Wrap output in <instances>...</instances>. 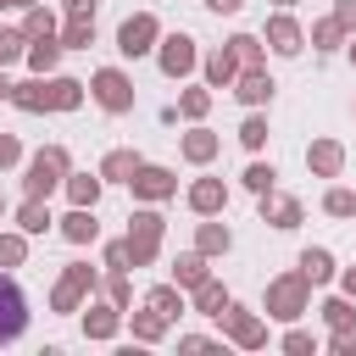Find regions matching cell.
Segmentation results:
<instances>
[{
    "mask_svg": "<svg viewBox=\"0 0 356 356\" xmlns=\"http://www.w3.org/2000/svg\"><path fill=\"white\" fill-rule=\"evenodd\" d=\"M67 172H72L67 145H44V150H33L28 167H22V200H50V195L61 189Z\"/></svg>",
    "mask_w": 356,
    "mask_h": 356,
    "instance_id": "6da1fadb",
    "label": "cell"
},
{
    "mask_svg": "<svg viewBox=\"0 0 356 356\" xmlns=\"http://www.w3.org/2000/svg\"><path fill=\"white\" fill-rule=\"evenodd\" d=\"M161 234H167V217H161L156 206H139V211L128 217V234H122L128 267H150V261L161 256Z\"/></svg>",
    "mask_w": 356,
    "mask_h": 356,
    "instance_id": "7a4b0ae2",
    "label": "cell"
},
{
    "mask_svg": "<svg viewBox=\"0 0 356 356\" xmlns=\"http://www.w3.org/2000/svg\"><path fill=\"white\" fill-rule=\"evenodd\" d=\"M261 312L278 317V323H300V317L312 312V284H306L300 273H278V278L267 284V295H261Z\"/></svg>",
    "mask_w": 356,
    "mask_h": 356,
    "instance_id": "3957f363",
    "label": "cell"
},
{
    "mask_svg": "<svg viewBox=\"0 0 356 356\" xmlns=\"http://www.w3.org/2000/svg\"><path fill=\"white\" fill-rule=\"evenodd\" d=\"M95 284H100V278H95L89 261H67L61 278H56V289H50V312H61V317H67V312H83V300L95 295Z\"/></svg>",
    "mask_w": 356,
    "mask_h": 356,
    "instance_id": "277c9868",
    "label": "cell"
},
{
    "mask_svg": "<svg viewBox=\"0 0 356 356\" xmlns=\"http://www.w3.org/2000/svg\"><path fill=\"white\" fill-rule=\"evenodd\" d=\"M89 95H95V106L111 111V117L134 111V78H128L122 67H100V72L89 78Z\"/></svg>",
    "mask_w": 356,
    "mask_h": 356,
    "instance_id": "5b68a950",
    "label": "cell"
},
{
    "mask_svg": "<svg viewBox=\"0 0 356 356\" xmlns=\"http://www.w3.org/2000/svg\"><path fill=\"white\" fill-rule=\"evenodd\" d=\"M217 323H222L228 345H239V350H261V345H267V323H261L250 306H239V300H228V306L217 312Z\"/></svg>",
    "mask_w": 356,
    "mask_h": 356,
    "instance_id": "8992f818",
    "label": "cell"
},
{
    "mask_svg": "<svg viewBox=\"0 0 356 356\" xmlns=\"http://www.w3.org/2000/svg\"><path fill=\"white\" fill-rule=\"evenodd\" d=\"M128 189H134V200L161 206V200H172V195H178V172H172V167H156V161H139V167H134V178H128Z\"/></svg>",
    "mask_w": 356,
    "mask_h": 356,
    "instance_id": "52a82bcc",
    "label": "cell"
},
{
    "mask_svg": "<svg viewBox=\"0 0 356 356\" xmlns=\"http://www.w3.org/2000/svg\"><path fill=\"white\" fill-rule=\"evenodd\" d=\"M156 67H161L167 78H189V72L200 67L195 39H189V33H161V39H156Z\"/></svg>",
    "mask_w": 356,
    "mask_h": 356,
    "instance_id": "ba28073f",
    "label": "cell"
},
{
    "mask_svg": "<svg viewBox=\"0 0 356 356\" xmlns=\"http://www.w3.org/2000/svg\"><path fill=\"white\" fill-rule=\"evenodd\" d=\"M22 328H28V295H22L17 278L0 267V345L22 339Z\"/></svg>",
    "mask_w": 356,
    "mask_h": 356,
    "instance_id": "9c48e42d",
    "label": "cell"
},
{
    "mask_svg": "<svg viewBox=\"0 0 356 356\" xmlns=\"http://www.w3.org/2000/svg\"><path fill=\"white\" fill-rule=\"evenodd\" d=\"M156 39H161V22L150 17V11H134L122 28H117V50L128 56V61H139V56H150L156 50Z\"/></svg>",
    "mask_w": 356,
    "mask_h": 356,
    "instance_id": "30bf717a",
    "label": "cell"
},
{
    "mask_svg": "<svg viewBox=\"0 0 356 356\" xmlns=\"http://www.w3.org/2000/svg\"><path fill=\"white\" fill-rule=\"evenodd\" d=\"M261 44H267L273 56H300V50H306V28H300L289 11H273L267 28H261Z\"/></svg>",
    "mask_w": 356,
    "mask_h": 356,
    "instance_id": "8fae6325",
    "label": "cell"
},
{
    "mask_svg": "<svg viewBox=\"0 0 356 356\" xmlns=\"http://www.w3.org/2000/svg\"><path fill=\"white\" fill-rule=\"evenodd\" d=\"M234 95H239V106H273V95H278V83H273V72L267 67H239V78L228 83Z\"/></svg>",
    "mask_w": 356,
    "mask_h": 356,
    "instance_id": "7c38bea8",
    "label": "cell"
},
{
    "mask_svg": "<svg viewBox=\"0 0 356 356\" xmlns=\"http://www.w3.org/2000/svg\"><path fill=\"white\" fill-rule=\"evenodd\" d=\"M306 172L312 178H339L345 172V145L339 139H312L306 145Z\"/></svg>",
    "mask_w": 356,
    "mask_h": 356,
    "instance_id": "4fadbf2b",
    "label": "cell"
},
{
    "mask_svg": "<svg viewBox=\"0 0 356 356\" xmlns=\"http://www.w3.org/2000/svg\"><path fill=\"white\" fill-rule=\"evenodd\" d=\"M256 200H261V222H267V228H278V234H284V228H300V217H306L295 195L267 189V195H256Z\"/></svg>",
    "mask_w": 356,
    "mask_h": 356,
    "instance_id": "5bb4252c",
    "label": "cell"
},
{
    "mask_svg": "<svg viewBox=\"0 0 356 356\" xmlns=\"http://www.w3.org/2000/svg\"><path fill=\"white\" fill-rule=\"evenodd\" d=\"M117 334H122V306H111V300H95V306L83 312V339L106 345V339H117Z\"/></svg>",
    "mask_w": 356,
    "mask_h": 356,
    "instance_id": "9a60e30c",
    "label": "cell"
},
{
    "mask_svg": "<svg viewBox=\"0 0 356 356\" xmlns=\"http://www.w3.org/2000/svg\"><path fill=\"white\" fill-rule=\"evenodd\" d=\"M184 200H189V211H195V217H217V211L228 206V184H222V178H195Z\"/></svg>",
    "mask_w": 356,
    "mask_h": 356,
    "instance_id": "2e32d148",
    "label": "cell"
},
{
    "mask_svg": "<svg viewBox=\"0 0 356 356\" xmlns=\"http://www.w3.org/2000/svg\"><path fill=\"white\" fill-rule=\"evenodd\" d=\"M83 89H89V83H78V78H67V72H50V78H44V106H50V111H78V106H83Z\"/></svg>",
    "mask_w": 356,
    "mask_h": 356,
    "instance_id": "e0dca14e",
    "label": "cell"
},
{
    "mask_svg": "<svg viewBox=\"0 0 356 356\" xmlns=\"http://www.w3.org/2000/svg\"><path fill=\"white\" fill-rule=\"evenodd\" d=\"M295 273H300V278L317 289V284H334V273H339V267H334V250L306 245V250H300V261H295Z\"/></svg>",
    "mask_w": 356,
    "mask_h": 356,
    "instance_id": "ac0fdd59",
    "label": "cell"
},
{
    "mask_svg": "<svg viewBox=\"0 0 356 356\" xmlns=\"http://www.w3.org/2000/svg\"><path fill=\"white\" fill-rule=\"evenodd\" d=\"M22 61H28V72H33V78H50V72H56V61H61V39H56V33H44V39H28Z\"/></svg>",
    "mask_w": 356,
    "mask_h": 356,
    "instance_id": "d6986e66",
    "label": "cell"
},
{
    "mask_svg": "<svg viewBox=\"0 0 356 356\" xmlns=\"http://www.w3.org/2000/svg\"><path fill=\"white\" fill-rule=\"evenodd\" d=\"M178 150H184V161H195V167H206V161H211V156L222 150V139H217V134H211L206 122H195V128H189V134L178 139Z\"/></svg>",
    "mask_w": 356,
    "mask_h": 356,
    "instance_id": "ffe728a7",
    "label": "cell"
},
{
    "mask_svg": "<svg viewBox=\"0 0 356 356\" xmlns=\"http://www.w3.org/2000/svg\"><path fill=\"white\" fill-rule=\"evenodd\" d=\"M61 239H67V245H95V239H100L95 206H72V211L61 217Z\"/></svg>",
    "mask_w": 356,
    "mask_h": 356,
    "instance_id": "44dd1931",
    "label": "cell"
},
{
    "mask_svg": "<svg viewBox=\"0 0 356 356\" xmlns=\"http://www.w3.org/2000/svg\"><path fill=\"white\" fill-rule=\"evenodd\" d=\"M228 300H234V295H228V284H222V278H211V273H206V278H200V284L189 289V306H195L200 317H217V312H222Z\"/></svg>",
    "mask_w": 356,
    "mask_h": 356,
    "instance_id": "7402d4cb",
    "label": "cell"
},
{
    "mask_svg": "<svg viewBox=\"0 0 356 356\" xmlns=\"http://www.w3.org/2000/svg\"><path fill=\"white\" fill-rule=\"evenodd\" d=\"M200 72H206V89H228V83L239 78V61H234V50L222 44V50L200 56Z\"/></svg>",
    "mask_w": 356,
    "mask_h": 356,
    "instance_id": "603a6c76",
    "label": "cell"
},
{
    "mask_svg": "<svg viewBox=\"0 0 356 356\" xmlns=\"http://www.w3.org/2000/svg\"><path fill=\"white\" fill-rule=\"evenodd\" d=\"M139 161H145V156H139V150H106V156H100V167H95V172H100V178H106V184H128V178H134V167H139Z\"/></svg>",
    "mask_w": 356,
    "mask_h": 356,
    "instance_id": "cb8c5ba5",
    "label": "cell"
},
{
    "mask_svg": "<svg viewBox=\"0 0 356 356\" xmlns=\"http://www.w3.org/2000/svg\"><path fill=\"white\" fill-rule=\"evenodd\" d=\"M61 189H67V200H72V206H95V200H100V189H106V178H100V172H67V178H61Z\"/></svg>",
    "mask_w": 356,
    "mask_h": 356,
    "instance_id": "d4e9b609",
    "label": "cell"
},
{
    "mask_svg": "<svg viewBox=\"0 0 356 356\" xmlns=\"http://www.w3.org/2000/svg\"><path fill=\"white\" fill-rule=\"evenodd\" d=\"M195 250L211 261V256H228L234 250V234H228V222H200L195 228Z\"/></svg>",
    "mask_w": 356,
    "mask_h": 356,
    "instance_id": "484cf974",
    "label": "cell"
},
{
    "mask_svg": "<svg viewBox=\"0 0 356 356\" xmlns=\"http://www.w3.org/2000/svg\"><path fill=\"white\" fill-rule=\"evenodd\" d=\"M145 306H156V312H161V317H167V323H178V317H184V312H189V295H184V289H178V284H156V289H150V295H145Z\"/></svg>",
    "mask_w": 356,
    "mask_h": 356,
    "instance_id": "4316f807",
    "label": "cell"
},
{
    "mask_svg": "<svg viewBox=\"0 0 356 356\" xmlns=\"http://www.w3.org/2000/svg\"><path fill=\"white\" fill-rule=\"evenodd\" d=\"M206 273H211V267H206V256H200V250H184V256H172V284H178L184 295H189V289H195Z\"/></svg>",
    "mask_w": 356,
    "mask_h": 356,
    "instance_id": "83f0119b",
    "label": "cell"
},
{
    "mask_svg": "<svg viewBox=\"0 0 356 356\" xmlns=\"http://www.w3.org/2000/svg\"><path fill=\"white\" fill-rule=\"evenodd\" d=\"M56 39H61V50H89L95 44V17H67L56 28Z\"/></svg>",
    "mask_w": 356,
    "mask_h": 356,
    "instance_id": "f1b7e54d",
    "label": "cell"
},
{
    "mask_svg": "<svg viewBox=\"0 0 356 356\" xmlns=\"http://www.w3.org/2000/svg\"><path fill=\"white\" fill-rule=\"evenodd\" d=\"M11 106L28 111V117L50 111V106H44V78H22V83H11Z\"/></svg>",
    "mask_w": 356,
    "mask_h": 356,
    "instance_id": "f546056e",
    "label": "cell"
},
{
    "mask_svg": "<svg viewBox=\"0 0 356 356\" xmlns=\"http://www.w3.org/2000/svg\"><path fill=\"white\" fill-rule=\"evenodd\" d=\"M50 222H56V217H50V200H22V206H17V228H22L28 239H33V234H50Z\"/></svg>",
    "mask_w": 356,
    "mask_h": 356,
    "instance_id": "4dcf8cb0",
    "label": "cell"
},
{
    "mask_svg": "<svg viewBox=\"0 0 356 356\" xmlns=\"http://www.w3.org/2000/svg\"><path fill=\"white\" fill-rule=\"evenodd\" d=\"M128 328H134L139 345H156V339L167 334V317H161L156 306H145V312H128Z\"/></svg>",
    "mask_w": 356,
    "mask_h": 356,
    "instance_id": "1f68e13d",
    "label": "cell"
},
{
    "mask_svg": "<svg viewBox=\"0 0 356 356\" xmlns=\"http://www.w3.org/2000/svg\"><path fill=\"white\" fill-rule=\"evenodd\" d=\"M345 39H350V33H345V28L334 22V17H323V22H312V33H306V44H312V50H323V56H328V50H339Z\"/></svg>",
    "mask_w": 356,
    "mask_h": 356,
    "instance_id": "d6a6232c",
    "label": "cell"
},
{
    "mask_svg": "<svg viewBox=\"0 0 356 356\" xmlns=\"http://www.w3.org/2000/svg\"><path fill=\"white\" fill-rule=\"evenodd\" d=\"M317 312H323L328 328H356V300H350V295H328Z\"/></svg>",
    "mask_w": 356,
    "mask_h": 356,
    "instance_id": "836d02e7",
    "label": "cell"
},
{
    "mask_svg": "<svg viewBox=\"0 0 356 356\" xmlns=\"http://www.w3.org/2000/svg\"><path fill=\"white\" fill-rule=\"evenodd\" d=\"M228 50H234V61H239V67H261V61H267V44H261L256 33H234V39H228Z\"/></svg>",
    "mask_w": 356,
    "mask_h": 356,
    "instance_id": "e575fe53",
    "label": "cell"
},
{
    "mask_svg": "<svg viewBox=\"0 0 356 356\" xmlns=\"http://www.w3.org/2000/svg\"><path fill=\"white\" fill-rule=\"evenodd\" d=\"M56 28H61V22H56V11H50L44 0L28 6V17H22V33H28V39H44V33H56Z\"/></svg>",
    "mask_w": 356,
    "mask_h": 356,
    "instance_id": "d590c367",
    "label": "cell"
},
{
    "mask_svg": "<svg viewBox=\"0 0 356 356\" xmlns=\"http://www.w3.org/2000/svg\"><path fill=\"white\" fill-rule=\"evenodd\" d=\"M172 111H178V117H184V122H200V117H206V111H211V89H184V95H178V106H172Z\"/></svg>",
    "mask_w": 356,
    "mask_h": 356,
    "instance_id": "8d00e7d4",
    "label": "cell"
},
{
    "mask_svg": "<svg viewBox=\"0 0 356 356\" xmlns=\"http://www.w3.org/2000/svg\"><path fill=\"white\" fill-rule=\"evenodd\" d=\"M100 289H106V300H111V306H122V312L134 306V284H128V267H111Z\"/></svg>",
    "mask_w": 356,
    "mask_h": 356,
    "instance_id": "74e56055",
    "label": "cell"
},
{
    "mask_svg": "<svg viewBox=\"0 0 356 356\" xmlns=\"http://www.w3.org/2000/svg\"><path fill=\"white\" fill-rule=\"evenodd\" d=\"M239 184H245L250 195H267V189L278 184V172H273V161H250V167L239 172Z\"/></svg>",
    "mask_w": 356,
    "mask_h": 356,
    "instance_id": "f35d334b",
    "label": "cell"
},
{
    "mask_svg": "<svg viewBox=\"0 0 356 356\" xmlns=\"http://www.w3.org/2000/svg\"><path fill=\"white\" fill-rule=\"evenodd\" d=\"M323 211H328V217H356V189L334 184V189L323 195Z\"/></svg>",
    "mask_w": 356,
    "mask_h": 356,
    "instance_id": "ab89813d",
    "label": "cell"
},
{
    "mask_svg": "<svg viewBox=\"0 0 356 356\" xmlns=\"http://www.w3.org/2000/svg\"><path fill=\"white\" fill-rule=\"evenodd\" d=\"M28 261V234H0V267H22Z\"/></svg>",
    "mask_w": 356,
    "mask_h": 356,
    "instance_id": "60d3db41",
    "label": "cell"
},
{
    "mask_svg": "<svg viewBox=\"0 0 356 356\" xmlns=\"http://www.w3.org/2000/svg\"><path fill=\"white\" fill-rule=\"evenodd\" d=\"M239 145H245V150H261V145H267V117H261V111H250V117L239 122Z\"/></svg>",
    "mask_w": 356,
    "mask_h": 356,
    "instance_id": "b9f144b4",
    "label": "cell"
},
{
    "mask_svg": "<svg viewBox=\"0 0 356 356\" xmlns=\"http://www.w3.org/2000/svg\"><path fill=\"white\" fill-rule=\"evenodd\" d=\"M284 350H289V356H312V350H317V339H312L306 328H289V334H284Z\"/></svg>",
    "mask_w": 356,
    "mask_h": 356,
    "instance_id": "7bdbcfd3",
    "label": "cell"
},
{
    "mask_svg": "<svg viewBox=\"0 0 356 356\" xmlns=\"http://www.w3.org/2000/svg\"><path fill=\"white\" fill-rule=\"evenodd\" d=\"M17 161H22V139H17V134H0V172L17 167Z\"/></svg>",
    "mask_w": 356,
    "mask_h": 356,
    "instance_id": "ee69618b",
    "label": "cell"
},
{
    "mask_svg": "<svg viewBox=\"0 0 356 356\" xmlns=\"http://www.w3.org/2000/svg\"><path fill=\"white\" fill-rule=\"evenodd\" d=\"M328 350H334V356H356V328H334Z\"/></svg>",
    "mask_w": 356,
    "mask_h": 356,
    "instance_id": "f6af8a7d",
    "label": "cell"
},
{
    "mask_svg": "<svg viewBox=\"0 0 356 356\" xmlns=\"http://www.w3.org/2000/svg\"><path fill=\"white\" fill-rule=\"evenodd\" d=\"M334 22H339L345 33H356V0H334Z\"/></svg>",
    "mask_w": 356,
    "mask_h": 356,
    "instance_id": "bcb514c9",
    "label": "cell"
},
{
    "mask_svg": "<svg viewBox=\"0 0 356 356\" xmlns=\"http://www.w3.org/2000/svg\"><path fill=\"white\" fill-rule=\"evenodd\" d=\"M217 339L211 334H178V350H211Z\"/></svg>",
    "mask_w": 356,
    "mask_h": 356,
    "instance_id": "7dc6e473",
    "label": "cell"
},
{
    "mask_svg": "<svg viewBox=\"0 0 356 356\" xmlns=\"http://www.w3.org/2000/svg\"><path fill=\"white\" fill-rule=\"evenodd\" d=\"M106 267H128V245H122V239L106 245Z\"/></svg>",
    "mask_w": 356,
    "mask_h": 356,
    "instance_id": "c3c4849f",
    "label": "cell"
},
{
    "mask_svg": "<svg viewBox=\"0 0 356 356\" xmlns=\"http://www.w3.org/2000/svg\"><path fill=\"white\" fill-rule=\"evenodd\" d=\"M95 6H100V0H61L67 17H95Z\"/></svg>",
    "mask_w": 356,
    "mask_h": 356,
    "instance_id": "681fc988",
    "label": "cell"
},
{
    "mask_svg": "<svg viewBox=\"0 0 356 356\" xmlns=\"http://www.w3.org/2000/svg\"><path fill=\"white\" fill-rule=\"evenodd\" d=\"M200 6H206V11H211V17H234V11H239V6H245V0H200Z\"/></svg>",
    "mask_w": 356,
    "mask_h": 356,
    "instance_id": "f907efd6",
    "label": "cell"
},
{
    "mask_svg": "<svg viewBox=\"0 0 356 356\" xmlns=\"http://www.w3.org/2000/svg\"><path fill=\"white\" fill-rule=\"evenodd\" d=\"M334 278H339V295H350V300H356V267H345V273H334Z\"/></svg>",
    "mask_w": 356,
    "mask_h": 356,
    "instance_id": "816d5d0a",
    "label": "cell"
},
{
    "mask_svg": "<svg viewBox=\"0 0 356 356\" xmlns=\"http://www.w3.org/2000/svg\"><path fill=\"white\" fill-rule=\"evenodd\" d=\"M0 100H11V78L6 72H0Z\"/></svg>",
    "mask_w": 356,
    "mask_h": 356,
    "instance_id": "f5cc1de1",
    "label": "cell"
},
{
    "mask_svg": "<svg viewBox=\"0 0 356 356\" xmlns=\"http://www.w3.org/2000/svg\"><path fill=\"white\" fill-rule=\"evenodd\" d=\"M273 6H278V11H289V6H300V0H273Z\"/></svg>",
    "mask_w": 356,
    "mask_h": 356,
    "instance_id": "db71d44e",
    "label": "cell"
},
{
    "mask_svg": "<svg viewBox=\"0 0 356 356\" xmlns=\"http://www.w3.org/2000/svg\"><path fill=\"white\" fill-rule=\"evenodd\" d=\"M345 50H350V61H356V33H350V39H345Z\"/></svg>",
    "mask_w": 356,
    "mask_h": 356,
    "instance_id": "11a10c76",
    "label": "cell"
},
{
    "mask_svg": "<svg viewBox=\"0 0 356 356\" xmlns=\"http://www.w3.org/2000/svg\"><path fill=\"white\" fill-rule=\"evenodd\" d=\"M11 6H22V11H28V6H39V0H11Z\"/></svg>",
    "mask_w": 356,
    "mask_h": 356,
    "instance_id": "9f6ffc18",
    "label": "cell"
},
{
    "mask_svg": "<svg viewBox=\"0 0 356 356\" xmlns=\"http://www.w3.org/2000/svg\"><path fill=\"white\" fill-rule=\"evenodd\" d=\"M0 217H6V195H0Z\"/></svg>",
    "mask_w": 356,
    "mask_h": 356,
    "instance_id": "6f0895ef",
    "label": "cell"
},
{
    "mask_svg": "<svg viewBox=\"0 0 356 356\" xmlns=\"http://www.w3.org/2000/svg\"><path fill=\"white\" fill-rule=\"evenodd\" d=\"M6 6H11V0H0V11H6Z\"/></svg>",
    "mask_w": 356,
    "mask_h": 356,
    "instance_id": "680465c9",
    "label": "cell"
}]
</instances>
